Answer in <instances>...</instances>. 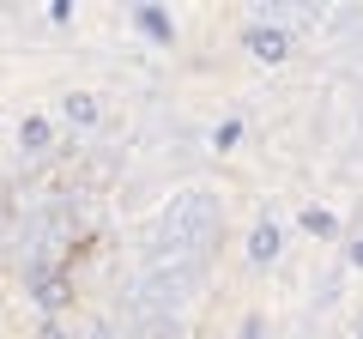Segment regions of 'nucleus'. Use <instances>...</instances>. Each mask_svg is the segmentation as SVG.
I'll return each instance as SVG.
<instances>
[{
    "instance_id": "obj_1",
    "label": "nucleus",
    "mask_w": 363,
    "mask_h": 339,
    "mask_svg": "<svg viewBox=\"0 0 363 339\" xmlns=\"http://www.w3.org/2000/svg\"><path fill=\"white\" fill-rule=\"evenodd\" d=\"M248 43L260 49V61H279V49H285V37H279V30H248Z\"/></svg>"
},
{
    "instance_id": "obj_2",
    "label": "nucleus",
    "mask_w": 363,
    "mask_h": 339,
    "mask_svg": "<svg viewBox=\"0 0 363 339\" xmlns=\"http://www.w3.org/2000/svg\"><path fill=\"white\" fill-rule=\"evenodd\" d=\"M248 255H255V261H272V255H279V230H272V224H260V230H255V248H248Z\"/></svg>"
}]
</instances>
